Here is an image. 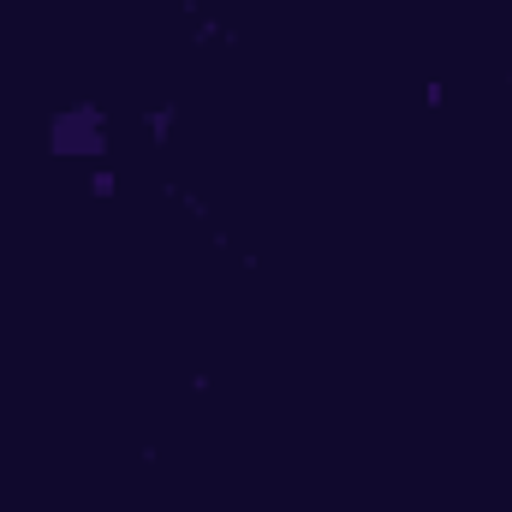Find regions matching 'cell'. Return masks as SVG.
<instances>
[]
</instances>
